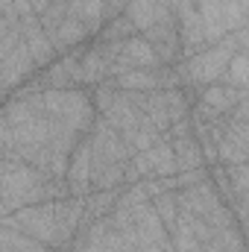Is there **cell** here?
Returning a JSON list of instances; mask_svg holds the SVG:
<instances>
[{
    "label": "cell",
    "instance_id": "cell-1",
    "mask_svg": "<svg viewBox=\"0 0 249 252\" xmlns=\"http://www.w3.org/2000/svg\"><path fill=\"white\" fill-rule=\"evenodd\" d=\"M62 196H70L62 179H50L47 173L24 164L21 158H0V202L6 211L35 202H53Z\"/></svg>",
    "mask_w": 249,
    "mask_h": 252
},
{
    "label": "cell",
    "instance_id": "cell-2",
    "mask_svg": "<svg viewBox=\"0 0 249 252\" xmlns=\"http://www.w3.org/2000/svg\"><path fill=\"white\" fill-rule=\"evenodd\" d=\"M30 100L53 121H62L79 135H88L97 112L91 103V94L85 88H44L38 94H30Z\"/></svg>",
    "mask_w": 249,
    "mask_h": 252
},
{
    "label": "cell",
    "instance_id": "cell-3",
    "mask_svg": "<svg viewBox=\"0 0 249 252\" xmlns=\"http://www.w3.org/2000/svg\"><path fill=\"white\" fill-rule=\"evenodd\" d=\"M3 220L9 226H15L18 232H24L27 238L44 244L47 250L59 252V235H56V217H53V202H35V205H24L15 208L9 214H3Z\"/></svg>",
    "mask_w": 249,
    "mask_h": 252
},
{
    "label": "cell",
    "instance_id": "cell-4",
    "mask_svg": "<svg viewBox=\"0 0 249 252\" xmlns=\"http://www.w3.org/2000/svg\"><path fill=\"white\" fill-rule=\"evenodd\" d=\"M18 27H21V41H24L30 59H32V64H35V70H38V67H47V64H53L56 59H59L56 47L50 44L47 32H44L41 24H38V15H27V18H21Z\"/></svg>",
    "mask_w": 249,
    "mask_h": 252
},
{
    "label": "cell",
    "instance_id": "cell-5",
    "mask_svg": "<svg viewBox=\"0 0 249 252\" xmlns=\"http://www.w3.org/2000/svg\"><path fill=\"white\" fill-rule=\"evenodd\" d=\"M64 185H67V193L70 196H79V199L91 190V147H88V138L85 135L70 150L67 170H64Z\"/></svg>",
    "mask_w": 249,
    "mask_h": 252
},
{
    "label": "cell",
    "instance_id": "cell-6",
    "mask_svg": "<svg viewBox=\"0 0 249 252\" xmlns=\"http://www.w3.org/2000/svg\"><path fill=\"white\" fill-rule=\"evenodd\" d=\"M141 35L156 50L158 64H182V44H179V27H176V21L156 24V27H150Z\"/></svg>",
    "mask_w": 249,
    "mask_h": 252
},
{
    "label": "cell",
    "instance_id": "cell-7",
    "mask_svg": "<svg viewBox=\"0 0 249 252\" xmlns=\"http://www.w3.org/2000/svg\"><path fill=\"white\" fill-rule=\"evenodd\" d=\"M121 15H126L132 21V27L141 32H147L150 27L156 24H167V21H176L173 18V9H170V0H129Z\"/></svg>",
    "mask_w": 249,
    "mask_h": 252
},
{
    "label": "cell",
    "instance_id": "cell-8",
    "mask_svg": "<svg viewBox=\"0 0 249 252\" xmlns=\"http://www.w3.org/2000/svg\"><path fill=\"white\" fill-rule=\"evenodd\" d=\"M32 73H35V64H32V59H30V53H27L24 41H21L9 56H3V59H0V82L6 85V91L21 88Z\"/></svg>",
    "mask_w": 249,
    "mask_h": 252
},
{
    "label": "cell",
    "instance_id": "cell-9",
    "mask_svg": "<svg viewBox=\"0 0 249 252\" xmlns=\"http://www.w3.org/2000/svg\"><path fill=\"white\" fill-rule=\"evenodd\" d=\"M47 38H50V44L56 47V53L62 56V53H70V50H79V47H85L94 35L79 24V21H73V18H64L62 24L56 27V30H50L47 32Z\"/></svg>",
    "mask_w": 249,
    "mask_h": 252
},
{
    "label": "cell",
    "instance_id": "cell-10",
    "mask_svg": "<svg viewBox=\"0 0 249 252\" xmlns=\"http://www.w3.org/2000/svg\"><path fill=\"white\" fill-rule=\"evenodd\" d=\"M67 18L79 21L91 35H97V30L109 21V12L103 0H67Z\"/></svg>",
    "mask_w": 249,
    "mask_h": 252
},
{
    "label": "cell",
    "instance_id": "cell-11",
    "mask_svg": "<svg viewBox=\"0 0 249 252\" xmlns=\"http://www.w3.org/2000/svg\"><path fill=\"white\" fill-rule=\"evenodd\" d=\"M115 196L118 190H88L82 196V214L85 220H100V217H109L112 208H115Z\"/></svg>",
    "mask_w": 249,
    "mask_h": 252
},
{
    "label": "cell",
    "instance_id": "cell-12",
    "mask_svg": "<svg viewBox=\"0 0 249 252\" xmlns=\"http://www.w3.org/2000/svg\"><path fill=\"white\" fill-rule=\"evenodd\" d=\"M132 35H138V30L132 27V21H129L126 15H112V18L97 30L94 38H100V41H106V44H121V41L132 38Z\"/></svg>",
    "mask_w": 249,
    "mask_h": 252
},
{
    "label": "cell",
    "instance_id": "cell-13",
    "mask_svg": "<svg viewBox=\"0 0 249 252\" xmlns=\"http://www.w3.org/2000/svg\"><path fill=\"white\" fill-rule=\"evenodd\" d=\"M150 205H153V211L158 214V220H161V226L170 232L173 229V223L179 220V205H176V190H164V193H156V196H150Z\"/></svg>",
    "mask_w": 249,
    "mask_h": 252
},
{
    "label": "cell",
    "instance_id": "cell-14",
    "mask_svg": "<svg viewBox=\"0 0 249 252\" xmlns=\"http://www.w3.org/2000/svg\"><path fill=\"white\" fill-rule=\"evenodd\" d=\"M223 82L232 85V88L247 91V82H249V59H247V53H235V56L229 59L226 73H223Z\"/></svg>",
    "mask_w": 249,
    "mask_h": 252
},
{
    "label": "cell",
    "instance_id": "cell-15",
    "mask_svg": "<svg viewBox=\"0 0 249 252\" xmlns=\"http://www.w3.org/2000/svg\"><path fill=\"white\" fill-rule=\"evenodd\" d=\"M18 44H21V27H18V21L0 15V59L9 56Z\"/></svg>",
    "mask_w": 249,
    "mask_h": 252
},
{
    "label": "cell",
    "instance_id": "cell-16",
    "mask_svg": "<svg viewBox=\"0 0 249 252\" xmlns=\"http://www.w3.org/2000/svg\"><path fill=\"white\" fill-rule=\"evenodd\" d=\"M103 3H106V12H109V18H112V15H121L126 6H129V0H103Z\"/></svg>",
    "mask_w": 249,
    "mask_h": 252
},
{
    "label": "cell",
    "instance_id": "cell-17",
    "mask_svg": "<svg viewBox=\"0 0 249 252\" xmlns=\"http://www.w3.org/2000/svg\"><path fill=\"white\" fill-rule=\"evenodd\" d=\"M47 3H50V0H30V6H32V12H35V15H38V12H44V9H47Z\"/></svg>",
    "mask_w": 249,
    "mask_h": 252
},
{
    "label": "cell",
    "instance_id": "cell-18",
    "mask_svg": "<svg viewBox=\"0 0 249 252\" xmlns=\"http://www.w3.org/2000/svg\"><path fill=\"white\" fill-rule=\"evenodd\" d=\"M3 97H6V85L0 82V100H3Z\"/></svg>",
    "mask_w": 249,
    "mask_h": 252
}]
</instances>
